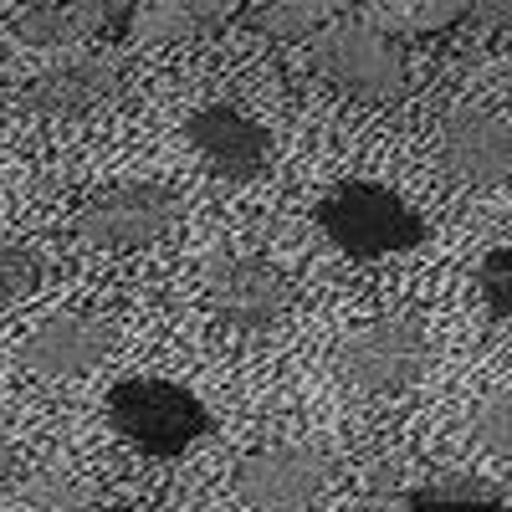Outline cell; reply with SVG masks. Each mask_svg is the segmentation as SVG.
Wrapping results in <instances>:
<instances>
[{"mask_svg":"<svg viewBox=\"0 0 512 512\" xmlns=\"http://www.w3.org/2000/svg\"><path fill=\"white\" fill-rule=\"evenodd\" d=\"M108 420L118 441H128L139 456L154 461H175L185 456L195 441H205L216 431L205 400L190 395L175 379H123L108 390Z\"/></svg>","mask_w":512,"mask_h":512,"instance_id":"obj_1","label":"cell"},{"mask_svg":"<svg viewBox=\"0 0 512 512\" xmlns=\"http://www.w3.org/2000/svg\"><path fill=\"white\" fill-rule=\"evenodd\" d=\"M318 231L354 262H379V256H400L425 241V221L415 210L374 180H344L313 205Z\"/></svg>","mask_w":512,"mask_h":512,"instance_id":"obj_2","label":"cell"},{"mask_svg":"<svg viewBox=\"0 0 512 512\" xmlns=\"http://www.w3.org/2000/svg\"><path fill=\"white\" fill-rule=\"evenodd\" d=\"M308 41H313V67L338 93H349L359 103H395L405 93L410 72H405L400 47L369 31L364 21H328Z\"/></svg>","mask_w":512,"mask_h":512,"instance_id":"obj_3","label":"cell"},{"mask_svg":"<svg viewBox=\"0 0 512 512\" xmlns=\"http://www.w3.org/2000/svg\"><path fill=\"white\" fill-rule=\"evenodd\" d=\"M338 369H344V379L359 395L395 400V395L415 390L425 369H431V338H425V328L415 318H379L344 338Z\"/></svg>","mask_w":512,"mask_h":512,"instance_id":"obj_4","label":"cell"},{"mask_svg":"<svg viewBox=\"0 0 512 512\" xmlns=\"http://www.w3.org/2000/svg\"><path fill=\"white\" fill-rule=\"evenodd\" d=\"M200 292L216 323L236 333H267L287 318L292 308V282L267 262V256H241L221 251L200 267Z\"/></svg>","mask_w":512,"mask_h":512,"instance_id":"obj_5","label":"cell"},{"mask_svg":"<svg viewBox=\"0 0 512 512\" xmlns=\"http://www.w3.org/2000/svg\"><path fill=\"white\" fill-rule=\"evenodd\" d=\"M175 221H180V195L154 180H134V185H113L93 195L77 210L72 236L93 251H139L169 236Z\"/></svg>","mask_w":512,"mask_h":512,"instance_id":"obj_6","label":"cell"},{"mask_svg":"<svg viewBox=\"0 0 512 512\" xmlns=\"http://www.w3.org/2000/svg\"><path fill=\"white\" fill-rule=\"evenodd\" d=\"M123 88V57L98 52V47H77L52 57L41 72L21 82V108L36 118H82L118 98Z\"/></svg>","mask_w":512,"mask_h":512,"instance_id":"obj_7","label":"cell"},{"mask_svg":"<svg viewBox=\"0 0 512 512\" xmlns=\"http://www.w3.org/2000/svg\"><path fill=\"white\" fill-rule=\"evenodd\" d=\"M236 497L256 512H297L323 497L333 482V461L318 446H262L236 461Z\"/></svg>","mask_w":512,"mask_h":512,"instance_id":"obj_8","label":"cell"},{"mask_svg":"<svg viewBox=\"0 0 512 512\" xmlns=\"http://www.w3.org/2000/svg\"><path fill=\"white\" fill-rule=\"evenodd\" d=\"M185 139H190L195 159L226 185H256L272 169V134L231 103L195 108L185 118Z\"/></svg>","mask_w":512,"mask_h":512,"instance_id":"obj_9","label":"cell"},{"mask_svg":"<svg viewBox=\"0 0 512 512\" xmlns=\"http://www.w3.org/2000/svg\"><path fill=\"white\" fill-rule=\"evenodd\" d=\"M113 354V328L88 313H57L47 323H36L21 344V364L36 379H77L93 374Z\"/></svg>","mask_w":512,"mask_h":512,"instance_id":"obj_10","label":"cell"},{"mask_svg":"<svg viewBox=\"0 0 512 512\" xmlns=\"http://www.w3.org/2000/svg\"><path fill=\"white\" fill-rule=\"evenodd\" d=\"M441 154L451 175L472 185L512 180V123L492 108H451L441 123Z\"/></svg>","mask_w":512,"mask_h":512,"instance_id":"obj_11","label":"cell"},{"mask_svg":"<svg viewBox=\"0 0 512 512\" xmlns=\"http://www.w3.org/2000/svg\"><path fill=\"white\" fill-rule=\"evenodd\" d=\"M231 16H241V6H231V0H144V6H128L123 36L144 41V47H169V41L216 31Z\"/></svg>","mask_w":512,"mask_h":512,"instance_id":"obj_12","label":"cell"},{"mask_svg":"<svg viewBox=\"0 0 512 512\" xmlns=\"http://www.w3.org/2000/svg\"><path fill=\"white\" fill-rule=\"evenodd\" d=\"M128 21V6H93V0H82V6H52V0H36V6H21L11 31L16 41L26 47H72V41L93 36V31H123Z\"/></svg>","mask_w":512,"mask_h":512,"instance_id":"obj_13","label":"cell"},{"mask_svg":"<svg viewBox=\"0 0 512 512\" xmlns=\"http://www.w3.org/2000/svg\"><path fill=\"white\" fill-rule=\"evenodd\" d=\"M405 512H502L507 497L502 487L482 482V477H466V472H446V477H425V482H410Z\"/></svg>","mask_w":512,"mask_h":512,"instance_id":"obj_14","label":"cell"},{"mask_svg":"<svg viewBox=\"0 0 512 512\" xmlns=\"http://www.w3.org/2000/svg\"><path fill=\"white\" fill-rule=\"evenodd\" d=\"M364 26L379 31L384 41L395 36H436L456 21H466L461 0H374V6H359Z\"/></svg>","mask_w":512,"mask_h":512,"instance_id":"obj_15","label":"cell"},{"mask_svg":"<svg viewBox=\"0 0 512 512\" xmlns=\"http://www.w3.org/2000/svg\"><path fill=\"white\" fill-rule=\"evenodd\" d=\"M88 507H93V482L67 472V466L21 477L6 497V512H88Z\"/></svg>","mask_w":512,"mask_h":512,"instance_id":"obj_16","label":"cell"},{"mask_svg":"<svg viewBox=\"0 0 512 512\" xmlns=\"http://www.w3.org/2000/svg\"><path fill=\"white\" fill-rule=\"evenodd\" d=\"M333 11L338 6H328V0H267V6H251L246 16L267 41H297V36L323 31Z\"/></svg>","mask_w":512,"mask_h":512,"instance_id":"obj_17","label":"cell"},{"mask_svg":"<svg viewBox=\"0 0 512 512\" xmlns=\"http://www.w3.org/2000/svg\"><path fill=\"white\" fill-rule=\"evenodd\" d=\"M41 282V256L31 246L0 241V313H11L21 297H31Z\"/></svg>","mask_w":512,"mask_h":512,"instance_id":"obj_18","label":"cell"},{"mask_svg":"<svg viewBox=\"0 0 512 512\" xmlns=\"http://www.w3.org/2000/svg\"><path fill=\"white\" fill-rule=\"evenodd\" d=\"M477 287H482V303L492 308V318H512V246L487 251V262L477 267Z\"/></svg>","mask_w":512,"mask_h":512,"instance_id":"obj_19","label":"cell"},{"mask_svg":"<svg viewBox=\"0 0 512 512\" xmlns=\"http://www.w3.org/2000/svg\"><path fill=\"white\" fill-rule=\"evenodd\" d=\"M477 441H482L492 456L512 461V395H492V400L477 410Z\"/></svg>","mask_w":512,"mask_h":512,"instance_id":"obj_20","label":"cell"},{"mask_svg":"<svg viewBox=\"0 0 512 512\" xmlns=\"http://www.w3.org/2000/svg\"><path fill=\"white\" fill-rule=\"evenodd\" d=\"M364 492H369V502H405V492H410V482H405V466L400 461H384V466H369V477H364Z\"/></svg>","mask_w":512,"mask_h":512,"instance_id":"obj_21","label":"cell"},{"mask_svg":"<svg viewBox=\"0 0 512 512\" xmlns=\"http://www.w3.org/2000/svg\"><path fill=\"white\" fill-rule=\"evenodd\" d=\"M466 16H482L492 26H512V0H487V6H466Z\"/></svg>","mask_w":512,"mask_h":512,"instance_id":"obj_22","label":"cell"},{"mask_svg":"<svg viewBox=\"0 0 512 512\" xmlns=\"http://www.w3.org/2000/svg\"><path fill=\"white\" fill-rule=\"evenodd\" d=\"M11 472V441H6V431H0V477Z\"/></svg>","mask_w":512,"mask_h":512,"instance_id":"obj_23","label":"cell"}]
</instances>
